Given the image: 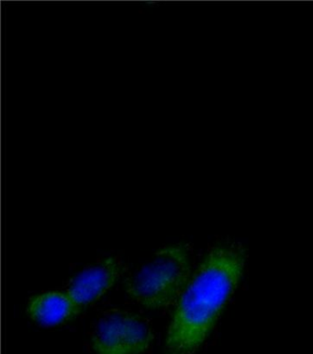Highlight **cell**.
<instances>
[{"mask_svg": "<svg viewBox=\"0 0 313 354\" xmlns=\"http://www.w3.org/2000/svg\"><path fill=\"white\" fill-rule=\"evenodd\" d=\"M188 248L173 245L153 253L131 270L126 291L140 305L163 308L177 305L191 278Z\"/></svg>", "mask_w": 313, "mask_h": 354, "instance_id": "obj_2", "label": "cell"}, {"mask_svg": "<svg viewBox=\"0 0 313 354\" xmlns=\"http://www.w3.org/2000/svg\"><path fill=\"white\" fill-rule=\"evenodd\" d=\"M81 306L66 291L46 292L30 301L28 315L41 326L53 327L77 316Z\"/></svg>", "mask_w": 313, "mask_h": 354, "instance_id": "obj_5", "label": "cell"}, {"mask_svg": "<svg viewBox=\"0 0 313 354\" xmlns=\"http://www.w3.org/2000/svg\"><path fill=\"white\" fill-rule=\"evenodd\" d=\"M247 258L245 248L234 242L207 254L176 305L167 354H194L200 349L238 288Z\"/></svg>", "mask_w": 313, "mask_h": 354, "instance_id": "obj_1", "label": "cell"}, {"mask_svg": "<svg viewBox=\"0 0 313 354\" xmlns=\"http://www.w3.org/2000/svg\"><path fill=\"white\" fill-rule=\"evenodd\" d=\"M88 335L95 354H142L153 341L149 320L137 312L121 308L100 314L92 323Z\"/></svg>", "mask_w": 313, "mask_h": 354, "instance_id": "obj_3", "label": "cell"}, {"mask_svg": "<svg viewBox=\"0 0 313 354\" xmlns=\"http://www.w3.org/2000/svg\"><path fill=\"white\" fill-rule=\"evenodd\" d=\"M124 270V264L118 257L100 259L89 264L67 283L64 291L81 306L99 299L115 284Z\"/></svg>", "mask_w": 313, "mask_h": 354, "instance_id": "obj_4", "label": "cell"}]
</instances>
